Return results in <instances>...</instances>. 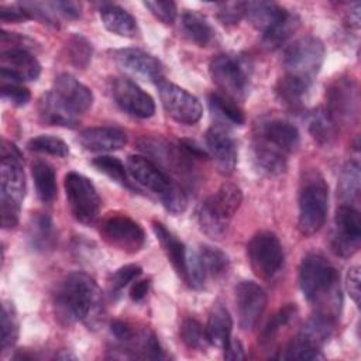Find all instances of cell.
I'll use <instances>...</instances> for the list:
<instances>
[{"label":"cell","instance_id":"17","mask_svg":"<svg viewBox=\"0 0 361 361\" xmlns=\"http://www.w3.org/2000/svg\"><path fill=\"white\" fill-rule=\"evenodd\" d=\"M326 111L338 126L354 124L358 118V87L351 78L336 79L327 89Z\"/></svg>","mask_w":361,"mask_h":361},{"label":"cell","instance_id":"31","mask_svg":"<svg viewBox=\"0 0 361 361\" xmlns=\"http://www.w3.org/2000/svg\"><path fill=\"white\" fill-rule=\"evenodd\" d=\"M179 28L185 38H188L190 42H193L199 47L209 45L214 35L213 28L206 21V18L203 16H200L199 13L190 11V10H186L180 16Z\"/></svg>","mask_w":361,"mask_h":361},{"label":"cell","instance_id":"24","mask_svg":"<svg viewBox=\"0 0 361 361\" xmlns=\"http://www.w3.org/2000/svg\"><path fill=\"white\" fill-rule=\"evenodd\" d=\"M52 92L71 111L78 116L86 113L93 104L92 90L68 73H62L55 78Z\"/></svg>","mask_w":361,"mask_h":361},{"label":"cell","instance_id":"50","mask_svg":"<svg viewBox=\"0 0 361 361\" xmlns=\"http://www.w3.org/2000/svg\"><path fill=\"white\" fill-rule=\"evenodd\" d=\"M0 20L3 23H21V21L30 20V17L27 16V13L23 10V7L20 4L11 6V7L1 6L0 7Z\"/></svg>","mask_w":361,"mask_h":361},{"label":"cell","instance_id":"29","mask_svg":"<svg viewBox=\"0 0 361 361\" xmlns=\"http://www.w3.org/2000/svg\"><path fill=\"white\" fill-rule=\"evenodd\" d=\"M152 230L159 241L166 258L172 264L178 275L185 281L186 278V248L185 245L159 221L152 223Z\"/></svg>","mask_w":361,"mask_h":361},{"label":"cell","instance_id":"26","mask_svg":"<svg viewBox=\"0 0 361 361\" xmlns=\"http://www.w3.org/2000/svg\"><path fill=\"white\" fill-rule=\"evenodd\" d=\"M38 114L44 124L59 126L73 128L76 127L79 118L78 114L71 111L52 90L44 93L38 102Z\"/></svg>","mask_w":361,"mask_h":361},{"label":"cell","instance_id":"35","mask_svg":"<svg viewBox=\"0 0 361 361\" xmlns=\"http://www.w3.org/2000/svg\"><path fill=\"white\" fill-rule=\"evenodd\" d=\"M307 124H309V133L319 144L327 145L336 138L338 127L334 124V121L331 120L326 109L323 107L314 109L309 114Z\"/></svg>","mask_w":361,"mask_h":361},{"label":"cell","instance_id":"51","mask_svg":"<svg viewBox=\"0 0 361 361\" xmlns=\"http://www.w3.org/2000/svg\"><path fill=\"white\" fill-rule=\"evenodd\" d=\"M224 350V358L228 361H240V360H245V353H244V347L241 344L240 340L237 338H230L227 341V344L223 347Z\"/></svg>","mask_w":361,"mask_h":361},{"label":"cell","instance_id":"19","mask_svg":"<svg viewBox=\"0 0 361 361\" xmlns=\"http://www.w3.org/2000/svg\"><path fill=\"white\" fill-rule=\"evenodd\" d=\"M109 90L114 103L130 116L148 118L155 113L152 97L128 78H113Z\"/></svg>","mask_w":361,"mask_h":361},{"label":"cell","instance_id":"5","mask_svg":"<svg viewBox=\"0 0 361 361\" xmlns=\"http://www.w3.org/2000/svg\"><path fill=\"white\" fill-rule=\"evenodd\" d=\"M298 207V228L303 235H312L324 226L329 209V188L319 171L310 169L303 173Z\"/></svg>","mask_w":361,"mask_h":361},{"label":"cell","instance_id":"52","mask_svg":"<svg viewBox=\"0 0 361 361\" xmlns=\"http://www.w3.org/2000/svg\"><path fill=\"white\" fill-rule=\"evenodd\" d=\"M149 290V281L148 279H144V281H134L131 289H130V298L134 300V302H140L142 300L147 293Z\"/></svg>","mask_w":361,"mask_h":361},{"label":"cell","instance_id":"1","mask_svg":"<svg viewBox=\"0 0 361 361\" xmlns=\"http://www.w3.org/2000/svg\"><path fill=\"white\" fill-rule=\"evenodd\" d=\"M102 293L96 281L85 272H72L63 276L54 293L52 305L62 323L87 322L96 317L100 309Z\"/></svg>","mask_w":361,"mask_h":361},{"label":"cell","instance_id":"21","mask_svg":"<svg viewBox=\"0 0 361 361\" xmlns=\"http://www.w3.org/2000/svg\"><path fill=\"white\" fill-rule=\"evenodd\" d=\"M267 307V293L252 281H241L235 286V310L243 330H251Z\"/></svg>","mask_w":361,"mask_h":361},{"label":"cell","instance_id":"2","mask_svg":"<svg viewBox=\"0 0 361 361\" xmlns=\"http://www.w3.org/2000/svg\"><path fill=\"white\" fill-rule=\"evenodd\" d=\"M299 286L307 302L317 306L316 312L337 319L341 307L338 274L322 254H307L299 267Z\"/></svg>","mask_w":361,"mask_h":361},{"label":"cell","instance_id":"42","mask_svg":"<svg viewBox=\"0 0 361 361\" xmlns=\"http://www.w3.org/2000/svg\"><path fill=\"white\" fill-rule=\"evenodd\" d=\"M180 338L186 347L193 350H203L209 344L206 327L196 319H185L180 326Z\"/></svg>","mask_w":361,"mask_h":361},{"label":"cell","instance_id":"15","mask_svg":"<svg viewBox=\"0 0 361 361\" xmlns=\"http://www.w3.org/2000/svg\"><path fill=\"white\" fill-rule=\"evenodd\" d=\"M100 234L109 245L127 254L138 252L145 243L142 227L123 213H109L100 223Z\"/></svg>","mask_w":361,"mask_h":361},{"label":"cell","instance_id":"8","mask_svg":"<svg viewBox=\"0 0 361 361\" xmlns=\"http://www.w3.org/2000/svg\"><path fill=\"white\" fill-rule=\"evenodd\" d=\"M337 319L316 312L289 341L282 355L283 360H320L323 358L322 347L331 337Z\"/></svg>","mask_w":361,"mask_h":361},{"label":"cell","instance_id":"18","mask_svg":"<svg viewBox=\"0 0 361 361\" xmlns=\"http://www.w3.org/2000/svg\"><path fill=\"white\" fill-rule=\"evenodd\" d=\"M159 99L166 114L180 124H195L202 117L200 102L175 83L162 80L158 83Z\"/></svg>","mask_w":361,"mask_h":361},{"label":"cell","instance_id":"36","mask_svg":"<svg viewBox=\"0 0 361 361\" xmlns=\"http://www.w3.org/2000/svg\"><path fill=\"white\" fill-rule=\"evenodd\" d=\"M360 166L357 162L351 161L347 162L338 178V186H337V193L340 197L344 200L345 204L355 203L360 197Z\"/></svg>","mask_w":361,"mask_h":361},{"label":"cell","instance_id":"45","mask_svg":"<svg viewBox=\"0 0 361 361\" xmlns=\"http://www.w3.org/2000/svg\"><path fill=\"white\" fill-rule=\"evenodd\" d=\"M142 269L141 267L135 264H128L121 268H118L110 278V286L114 292L121 290L124 286H127L130 282H134L140 275Z\"/></svg>","mask_w":361,"mask_h":361},{"label":"cell","instance_id":"43","mask_svg":"<svg viewBox=\"0 0 361 361\" xmlns=\"http://www.w3.org/2000/svg\"><path fill=\"white\" fill-rule=\"evenodd\" d=\"M137 358H149V360L165 358V354L159 345V341L151 330H142L140 333Z\"/></svg>","mask_w":361,"mask_h":361},{"label":"cell","instance_id":"11","mask_svg":"<svg viewBox=\"0 0 361 361\" xmlns=\"http://www.w3.org/2000/svg\"><path fill=\"white\" fill-rule=\"evenodd\" d=\"M210 76L223 94L233 100H244L250 92V75L241 58L221 54L212 59Z\"/></svg>","mask_w":361,"mask_h":361},{"label":"cell","instance_id":"44","mask_svg":"<svg viewBox=\"0 0 361 361\" xmlns=\"http://www.w3.org/2000/svg\"><path fill=\"white\" fill-rule=\"evenodd\" d=\"M0 90H1V97L17 107L25 106L31 99L30 90L23 85H20L18 82H1Z\"/></svg>","mask_w":361,"mask_h":361},{"label":"cell","instance_id":"13","mask_svg":"<svg viewBox=\"0 0 361 361\" xmlns=\"http://www.w3.org/2000/svg\"><path fill=\"white\" fill-rule=\"evenodd\" d=\"M72 216L82 224H93L100 212V197L92 180L78 172H69L63 180Z\"/></svg>","mask_w":361,"mask_h":361},{"label":"cell","instance_id":"23","mask_svg":"<svg viewBox=\"0 0 361 361\" xmlns=\"http://www.w3.org/2000/svg\"><path fill=\"white\" fill-rule=\"evenodd\" d=\"M41 73V65L28 49H3L0 56V80L24 82L35 80Z\"/></svg>","mask_w":361,"mask_h":361},{"label":"cell","instance_id":"46","mask_svg":"<svg viewBox=\"0 0 361 361\" xmlns=\"http://www.w3.org/2000/svg\"><path fill=\"white\" fill-rule=\"evenodd\" d=\"M144 6L162 24H172L176 18V4L173 1H144Z\"/></svg>","mask_w":361,"mask_h":361},{"label":"cell","instance_id":"25","mask_svg":"<svg viewBox=\"0 0 361 361\" xmlns=\"http://www.w3.org/2000/svg\"><path fill=\"white\" fill-rule=\"evenodd\" d=\"M79 144L92 152H110L127 144L126 133L118 127H90L79 133Z\"/></svg>","mask_w":361,"mask_h":361},{"label":"cell","instance_id":"48","mask_svg":"<svg viewBox=\"0 0 361 361\" xmlns=\"http://www.w3.org/2000/svg\"><path fill=\"white\" fill-rule=\"evenodd\" d=\"M48 6L56 16L75 20L80 16V4L75 1H48Z\"/></svg>","mask_w":361,"mask_h":361},{"label":"cell","instance_id":"32","mask_svg":"<svg viewBox=\"0 0 361 361\" xmlns=\"http://www.w3.org/2000/svg\"><path fill=\"white\" fill-rule=\"evenodd\" d=\"M31 175L35 185L37 196L44 203H51L56 197V173L51 164L42 159H35L31 164Z\"/></svg>","mask_w":361,"mask_h":361},{"label":"cell","instance_id":"28","mask_svg":"<svg viewBox=\"0 0 361 361\" xmlns=\"http://www.w3.org/2000/svg\"><path fill=\"white\" fill-rule=\"evenodd\" d=\"M100 18L103 25L113 34L120 37L133 38L138 34V25L135 18L117 4L103 3L100 6Z\"/></svg>","mask_w":361,"mask_h":361},{"label":"cell","instance_id":"16","mask_svg":"<svg viewBox=\"0 0 361 361\" xmlns=\"http://www.w3.org/2000/svg\"><path fill=\"white\" fill-rule=\"evenodd\" d=\"M361 241L360 212L351 204H340L334 214L330 247L331 251L343 258L354 255Z\"/></svg>","mask_w":361,"mask_h":361},{"label":"cell","instance_id":"38","mask_svg":"<svg viewBox=\"0 0 361 361\" xmlns=\"http://www.w3.org/2000/svg\"><path fill=\"white\" fill-rule=\"evenodd\" d=\"M93 54L92 44L80 34H73L66 42V55L76 69H86Z\"/></svg>","mask_w":361,"mask_h":361},{"label":"cell","instance_id":"41","mask_svg":"<svg viewBox=\"0 0 361 361\" xmlns=\"http://www.w3.org/2000/svg\"><path fill=\"white\" fill-rule=\"evenodd\" d=\"M27 148L34 152H42V154H49L55 157H68L69 155V147L68 144L54 135H38L34 137L28 141Z\"/></svg>","mask_w":361,"mask_h":361},{"label":"cell","instance_id":"22","mask_svg":"<svg viewBox=\"0 0 361 361\" xmlns=\"http://www.w3.org/2000/svg\"><path fill=\"white\" fill-rule=\"evenodd\" d=\"M204 141L216 169L224 176L231 175L237 164V147L228 130L221 124H213L206 131Z\"/></svg>","mask_w":361,"mask_h":361},{"label":"cell","instance_id":"34","mask_svg":"<svg viewBox=\"0 0 361 361\" xmlns=\"http://www.w3.org/2000/svg\"><path fill=\"white\" fill-rule=\"evenodd\" d=\"M209 107L213 116L217 118V124H234L241 126L245 121L243 110L237 106L235 100L227 97L223 93H210L209 94Z\"/></svg>","mask_w":361,"mask_h":361},{"label":"cell","instance_id":"47","mask_svg":"<svg viewBox=\"0 0 361 361\" xmlns=\"http://www.w3.org/2000/svg\"><path fill=\"white\" fill-rule=\"evenodd\" d=\"M217 17L223 24H237L245 17V1L220 3Z\"/></svg>","mask_w":361,"mask_h":361},{"label":"cell","instance_id":"9","mask_svg":"<svg viewBox=\"0 0 361 361\" xmlns=\"http://www.w3.org/2000/svg\"><path fill=\"white\" fill-rule=\"evenodd\" d=\"M324 61L323 42L312 35L302 37L288 45L282 54L285 75L312 86Z\"/></svg>","mask_w":361,"mask_h":361},{"label":"cell","instance_id":"37","mask_svg":"<svg viewBox=\"0 0 361 361\" xmlns=\"http://www.w3.org/2000/svg\"><path fill=\"white\" fill-rule=\"evenodd\" d=\"M92 165L97 171L104 173L107 178L117 182L118 185L128 188L131 190H138L137 186L133 183V179H131L127 168L123 165V162L118 158L110 157V155H102V157L94 158L92 161Z\"/></svg>","mask_w":361,"mask_h":361},{"label":"cell","instance_id":"39","mask_svg":"<svg viewBox=\"0 0 361 361\" xmlns=\"http://www.w3.org/2000/svg\"><path fill=\"white\" fill-rule=\"evenodd\" d=\"M18 338V317L11 302L1 305V350L11 348Z\"/></svg>","mask_w":361,"mask_h":361},{"label":"cell","instance_id":"4","mask_svg":"<svg viewBox=\"0 0 361 361\" xmlns=\"http://www.w3.org/2000/svg\"><path fill=\"white\" fill-rule=\"evenodd\" d=\"M25 189L27 185L21 152L14 144L3 141L0 183V214L3 228H14L18 224Z\"/></svg>","mask_w":361,"mask_h":361},{"label":"cell","instance_id":"33","mask_svg":"<svg viewBox=\"0 0 361 361\" xmlns=\"http://www.w3.org/2000/svg\"><path fill=\"white\" fill-rule=\"evenodd\" d=\"M310 89V85L298 80L295 78H290L288 75H283L275 87L276 97L279 102L292 111H299L303 107L305 97Z\"/></svg>","mask_w":361,"mask_h":361},{"label":"cell","instance_id":"27","mask_svg":"<svg viewBox=\"0 0 361 361\" xmlns=\"http://www.w3.org/2000/svg\"><path fill=\"white\" fill-rule=\"evenodd\" d=\"M55 227L45 213H35L27 227V241L32 251L47 252L55 245Z\"/></svg>","mask_w":361,"mask_h":361},{"label":"cell","instance_id":"6","mask_svg":"<svg viewBox=\"0 0 361 361\" xmlns=\"http://www.w3.org/2000/svg\"><path fill=\"white\" fill-rule=\"evenodd\" d=\"M241 202V189L234 183H223L197 209L196 217L200 230L210 238H223Z\"/></svg>","mask_w":361,"mask_h":361},{"label":"cell","instance_id":"30","mask_svg":"<svg viewBox=\"0 0 361 361\" xmlns=\"http://www.w3.org/2000/svg\"><path fill=\"white\" fill-rule=\"evenodd\" d=\"M231 330L233 320L227 307L220 302L214 303L206 324V336L209 344L223 348L231 338Z\"/></svg>","mask_w":361,"mask_h":361},{"label":"cell","instance_id":"12","mask_svg":"<svg viewBox=\"0 0 361 361\" xmlns=\"http://www.w3.org/2000/svg\"><path fill=\"white\" fill-rule=\"evenodd\" d=\"M248 262L261 279H272L283 267V250L279 238L271 231H258L247 245Z\"/></svg>","mask_w":361,"mask_h":361},{"label":"cell","instance_id":"3","mask_svg":"<svg viewBox=\"0 0 361 361\" xmlns=\"http://www.w3.org/2000/svg\"><path fill=\"white\" fill-rule=\"evenodd\" d=\"M127 171L131 179L154 195L172 214H180L188 206V197L180 185L173 182L152 159L131 155L127 159Z\"/></svg>","mask_w":361,"mask_h":361},{"label":"cell","instance_id":"49","mask_svg":"<svg viewBox=\"0 0 361 361\" xmlns=\"http://www.w3.org/2000/svg\"><path fill=\"white\" fill-rule=\"evenodd\" d=\"M345 286L347 290L351 296V299L354 300L355 305L360 303V267L354 265L348 269L347 272V279H345Z\"/></svg>","mask_w":361,"mask_h":361},{"label":"cell","instance_id":"40","mask_svg":"<svg viewBox=\"0 0 361 361\" xmlns=\"http://www.w3.org/2000/svg\"><path fill=\"white\" fill-rule=\"evenodd\" d=\"M296 306L289 303L283 307H281L267 323L265 326L262 327L261 330V334H259V341L262 344H268L274 340V337L279 333V330L286 326L296 314Z\"/></svg>","mask_w":361,"mask_h":361},{"label":"cell","instance_id":"7","mask_svg":"<svg viewBox=\"0 0 361 361\" xmlns=\"http://www.w3.org/2000/svg\"><path fill=\"white\" fill-rule=\"evenodd\" d=\"M245 17L262 34L268 48L282 45L299 25L295 13L271 1H245Z\"/></svg>","mask_w":361,"mask_h":361},{"label":"cell","instance_id":"14","mask_svg":"<svg viewBox=\"0 0 361 361\" xmlns=\"http://www.w3.org/2000/svg\"><path fill=\"white\" fill-rule=\"evenodd\" d=\"M252 144L288 157L298 149L300 134L290 121L279 117H267L255 126Z\"/></svg>","mask_w":361,"mask_h":361},{"label":"cell","instance_id":"20","mask_svg":"<svg viewBox=\"0 0 361 361\" xmlns=\"http://www.w3.org/2000/svg\"><path fill=\"white\" fill-rule=\"evenodd\" d=\"M116 65L127 75L152 83L164 80V68L151 54L138 48H123L113 52Z\"/></svg>","mask_w":361,"mask_h":361},{"label":"cell","instance_id":"10","mask_svg":"<svg viewBox=\"0 0 361 361\" xmlns=\"http://www.w3.org/2000/svg\"><path fill=\"white\" fill-rule=\"evenodd\" d=\"M230 269L228 257L219 248L200 245L197 250H186L185 282L195 289L204 286L207 279H220Z\"/></svg>","mask_w":361,"mask_h":361}]
</instances>
